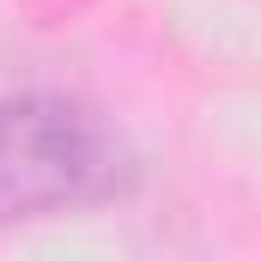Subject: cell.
<instances>
[{"mask_svg":"<svg viewBox=\"0 0 261 261\" xmlns=\"http://www.w3.org/2000/svg\"><path fill=\"white\" fill-rule=\"evenodd\" d=\"M134 176L128 140L73 97L0 103V225L97 206Z\"/></svg>","mask_w":261,"mask_h":261,"instance_id":"6da1fadb","label":"cell"}]
</instances>
